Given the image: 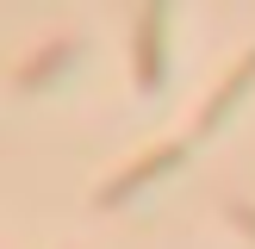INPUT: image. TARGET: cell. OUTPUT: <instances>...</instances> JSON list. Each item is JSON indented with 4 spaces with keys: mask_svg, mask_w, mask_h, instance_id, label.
Returning <instances> with one entry per match:
<instances>
[{
    "mask_svg": "<svg viewBox=\"0 0 255 249\" xmlns=\"http://www.w3.org/2000/svg\"><path fill=\"white\" fill-rule=\"evenodd\" d=\"M187 162V143H156V149H143V156H131L125 168H112L106 181L94 187V206L100 212H119V206H131L137 193H143L149 181H162L168 168H181Z\"/></svg>",
    "mask_w": 255,
    "mask_h": 249,
    "instance_id": "1",
    "label": "cell"
},
{
    "mask_svg": "<svg viewBox=\"0 0 255 249\" xmlns=\"http://www.w3.org/2000/svg\"><path fill=\"white\" fill-rule=\"evenodd\" d=\"M131 81H137V94H156L168 81V6H137V19H131Z\"/></svg>",
    "mask_w": 255,
    "mask_h": 249,
    "instance_id": "2",
    "label": "cell"
},
{
    "mask_svg": "<svg viewBox=\"0 0 255 249\" xmlns=\"http://www.w3.org/2000/svg\"><path fill=\"white\" fill-rule=\"evenodd\" d=\"M75 62H81V37L56 31V37H44V44H37V56H25L19 69H12V87H19V94H44L56 75L75 69Z\"/></svg>",
    "mask_w": 255,
    "mask_h": 249,
    "instance_id": "3",
    "label": "cell"
},
{
    "mask_svg": "<svg viewBox=\"0 0 255 249\" xmlns=\"http://www.w3.org/2000/svg\"><path fill=\"white\" fill-rule=\"evenodd\" d=\"M249 81H255V56H243V62H237V75H231V81H224L218 94L206 100V106H199V131H218V124L231 119V106L243 100V87H249Z\"/></svg>",
    "mask_w": 255,
    "mask_h": 249,
    "instance_id": "4",
    "label": "cell"
},
{
    "mask_svg": "<svg viewBox=\"0 0 255 249\" xmlns=\"http://www.w3.org/2000/svg\"><path fill=\"white\" fill-rule=\"evenodd\" d=\"M231 218H237V224H243V231L255 237V206H231Z\"/></svg>",
    "mask_w": 255,
    "mask_h": 249,
    "instance_id": "5",
    "label": "cell"
}]
</instances>
